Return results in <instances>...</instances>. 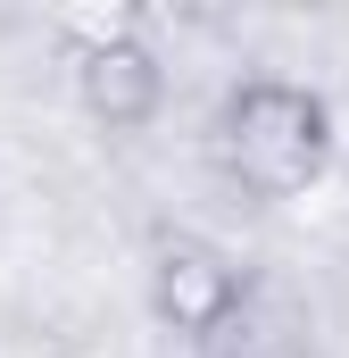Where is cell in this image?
<instances>
[{
	"mask_svg": "<svg viewBox=\"0 0 349 358\" xmlns=\"http://www.w3.org/2000/svg\"><path fill=\"white\" fill-rule=\"evenodd\" d=\"M59 34H67L75 100H84L91 125H108V134H142V125L167 108V67H158V50L142 42V25H133L125 8H108V17H67Z\"/></svg>",
	"mask_w": 349,
	"mask_h": 358,
	"instance_id": "obj_2",
	"label": "cell"
},
{
	"mask_svg": "<svg viewBox=\"0 0 349 358\" xmlns=\"http://www.w3.org/2000/svg\"><path fill=\"white\" fill-rule=\"evenodd\" d=\"M200 358H316V350L299 342V325H266V317H258V292H250V308H242Z\"/></svg>",
	"mask_w": 349,
	"mask_h": 358,
	"instance_id": "obj_4",
	"label": "cell"
},
{
	"mask_svg": "<svg viewBox=\"0 0 349 358\" xmlns=\"http://www.w3.org/2000/svg\"><path fill=\"white\" fill-rule=\"evenodd\" d=\"M250 308V275L233 267L208 234H183L167 225L158 242H150V317L167 325L174 342H191V350H208L233 317Z\"/></svg>",
	"mask_w": 349,
	"mask_h": 358,
	"instance_id": "obj_3",
	"label": "cell"
},
{
	"mask_svg": "<svg viewBox=\"0 0 349 358\" xmlns=\"http://www.w3.org/2000/svg\"><path fill=\"white\" fill-rule=\"evenodd\" d=\"M208 150L242 200H299L333 167V108L325 92L291 84V76H242L216 108Z\"/></svg>",
	"mask_w": 349,
	"mask_h": 358,
	"instance_id": "obj_1",
	"label": "cell"
}]
</instances>
